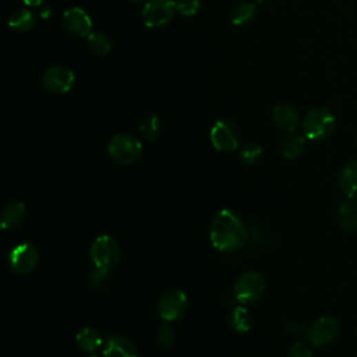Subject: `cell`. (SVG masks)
Here are the masks:
<instances>
[{
    "mask_svg": "<svg viewBox=\"0 0 357 357\" xmlns=\"http://www.w3.org/2000/svg\"><path fill=\"white\" fill-rule=\"evenodd\" d=\"M156 343L162 349H169L174 343V331L170 325H162L156 334Z\"/></svg>",
    "mask_w": 357,
    "mask_h": 357,
    "instance_id": "4316f807",
    "label": "cell"
},
{
    "mask_svg": "<svg viewBox=\"0 0 357 357\" xmlns=\"http://www.w3.org/2000/svg\"><path fill=\"white\" fill-rule=\"evenodd\" d=\"M287 332L290 335H299L302 332L306 334V328L302 324H299V323L292 321V323H287Z\"/></svg>",
    "mask_w": 357,
    "mask_h": 357,
    "instance_id": "f546056e",
    "label": "cell"
},
{
    "mask_svg": "<svg viewBox=\"0 0 357 357\" xmlns=\"http://www.w3.org/2000/svg\"><path fill=\"white\" fill-rule=\"evenodd\" d=\"M287 357H313V351L306 343L296 342L292 345Z\"/></svg>",
    "mask_w": 357,
    "mask_h": 357,
    "instance_id": "f1b7e54d",
    "label": "cell"
},
{
    "mask_svg": "<svg viewBox=\"0 0 357 357\" xmlns=\"http://www.w3.org/2000/svg\"><path fill=\"white\" fill-rule=\"evenodd\" d=\"M261 156H263V148L256 143H247L241 150V159L246 165H253V163L258 162Z\"/></svg>",
    "mask_w": 357,
    "mask_h": 357,
    "instance_id": "484cf974",
    "label": "cell"
},
{
    "mask_svg": "<svg viewBox=\"0 0 357 357\" xmlns=\"http://www.w3.org/2000/svg\"><path fill=\"white\" fill-rule=\"evenodd\" d=\"M339 187L346 198L357 203V161L343 166L339 174Z\"/></svg>",
    "mask_w": 357,
    "mask_h": 357,
    "instance_id": "2e32d148",
    "label": "cell"
},
{
    "mask_svg": "<svg viewBox=\"0 0 357 357\" xmlns=\"http://www.w3.org/2000/svg\"><path fill=\"white\" fill-rule=\"evenodd\" d=\"M108 154L121 165H133L143 154V143L132 134H116L108 144Z\"/></svg>",
    "mask_w": 357,
    "mask_h": 357,
    "instance_id": "277c9868",
    "label": "cell"
},
{
    "mask_svg": "<svg viewBox=\"0 0 357 357\" xmlns=\"http://www.w3.org/2000/svg\"><path fill=\"white\" fill-rule=\"evenodd\" d=\"M26 204L21 201H10L8 203L3 210L2 214H0V218H2V229L3 230H14L17 229L26 218Z\"/></svg>",
    "mask_w": 357,
    "mask_h": 357,
    "instance_id": "9a60e30c",
    "label": "cell"
},
{
    "mask_svg": "<svg viewBox=\"0 0 357 357\" xmlns=\"http://www.w3.org/2000/svg\"><path fill=\"white\" fill-rule=\"evenodd\" d=\"M23 2L30 8H38L43 3V0H23Z\"/></svg>",
    "mask_w": 357,
    "mask_h": 357,
    "instance_id": "4dcf8cb0",
    "label": "cell"
},
{
    "mask_svg": "<svg viewBox=\"0 0 357 357\" xmlns=\"http://www.w3.org/2000/svg\"><path fill=\"white\" fill-rule=\"evenodd\" d=\"M257 16V8L253 3H241L237 5L230 16V21L233 26H246L252 23Z\"/></svg>",
    "mask_w": 357,
    "mask_h": 357,
    "instance_id": "7402d4cb",
    "label": "cell"
},
{
    "mask_svg": "<svg viewBox=\"0 0 357 357\" xmlns=\"http://www.w3.org/2000/svg\"><path fill=\"white\" fill-rule=\"evenodd\" d=\"M34 26H35V16L27 9L16 10L9 19V27L16 32H27L32 30Z\"/></svg>",
    "mask_w": 357,
    "mask_h": 357,
    "instance_id": "44dd1931",
    "label": "cell"
},
{
    "mask_svg": "<svg viewBox=\"0 0 357 357\" xmlns=\"http://www.w3.org/2000/svg\"><path fill=\"white\" fill-rule=\"evenodd\" d=\"M212 147L219 152H233L241 145V133L234 123L218 121L210 133Z\"/></svg>",
    "mask_w": 357,
    "mask_h": 357,
    "instance_id": "9c48e42d",
    "label": "cell"
},
{
    "mask_svg": "<svg viewBox=\"0 0 357 357\" xmlns=\"http://www.w3.org/2000/svg\"><path fill=\"white\" fill-rule=\"evenodd\" d=\"M74 73L66 66H52L42 76L43 88L54 95L68 94L74 85Z\"/></svg>",
    "mask_w": 357,
    "mask_h": 357,
    "instance_id": "30bf717a",
    "label": "cell"
},
{
    "mask_svg": "<svg viewBox=\"0 0 357 357\" xmlns=\"http://www.w3.org/2000/svg\"><path fill=\"white\" fill-rule=\"evenodd\" d=\"M336 127L334 112L325 106H316L303 119V133L307 140L321 141L328 139Z\"/></svg>",
    "mask_w": 357,
    "mask_h": 357,
    "instance_id": "7a4b0ae2",
    "label": "cell"
},
{
    "mask_svg": "<svg viewBox=\"0 0 357 357\" xmlns=\"http://www.w3.org/2000/svg\"><path fill=\"white\" fill-rule=\"evenodd\" d=\"M88 357H98V356H95V354H90Z\"/></svg>",
    "mask_w": 357,
    "mask_h": 357,
    "instance_id": "d6a6232c",
    "label": "cell"
},
{
    "mask_svg": "<svg viewBox=\"0 0 357 357\" xmlns=\"http://www.w3.org/2000/svg\"><path fill=\"white\" fill-rule=\"evenodd\" d=\"M90 50L96 56H106L112 50V42L103 32H91L87 37Z\"/></svg>",
    "mask_w": 357,
    "mask_h": 357,
    "instance_id": "cb8c5ba5",
    "label": "cell"
},
{
    "mask_svg": "<svg viewBox=\"0 0 357 357\" xmlns=\"http://www.w3.org/2000/svg\"><path fill=\"white\" fill-rule=\"evenodd\" d=\"M177 12L174 0H148L143 9V21L145 27L158 30L167 26Z\"/></svg>",
    "mask_w": 357,
    "mask_h": 357,
    "instance_id": "52a82bcc",
    "label": "cell"
},
{
    "mask_svg": "<svg viewBox=\"0 0 357 357\" xmlns=\"http://www.w3.org/2000/svg\"><path fill=\"white\" fill-rule=\"evenodd\" d=\"M129 2H132V3H140V2H143V0H129Z\"/></svg>",
    "mask_w": 357,
    "mask_h": 357,
    "instance_id": "1f68e13d",
    "label": "cell"
},
{
    "mask_svg": "<svg viewBox=\"0 0 357 357\" xmlns=\"http://www.w3.org/2000/svg\"><path fill=\"white\" fill-rule=\"evenodd\" d=\"M339 226L349 233L357 232V203L345 198L338 205Z\"/></svg>",
    "mask_w": 357,
    "mask_h": 357,
    "instance_id": "e0dca14e",
    "label": "cell"
},
{
    "mask_svg": "<svg viewBox=\"0 0 357 357\" xmlns=\"http://www.w3.org/2000/svg\"><path fill=\"white\" fill-rule=\"evenodd\" d=\"M234 297L242 305H253L261 299L265 290L264 278L256 271H247L234 283Z\"/></svg>",
    "mask_w": 357,
    "mask_h": 357,
    "instance_id": "5b68a950",
    "label": "cell"
},
{
    "mask_svg": "<svg viewBox=\"0 0 357 357\" xmlns=\"http://www.w3.org/2000/svg\"><path fill=\"white\" fill-rule=\"evenodd\" d=\"M63 26L74 37H88L92 31V20L81 8H70L63 13Z\"/></svg>",
    "mask_w": 357,
    "mask_h": 357,
    "instance_id": "7c38bea8",
    "label": "cell"
},
{
    "mask_svg": "<svg viewBox=\"0 0 357 357\" xmlns=\"http://www.w3.org/2000/svg\"><path fill=\"white\" fill-rule=\"evenodd\" d=\"M39 263V254L31 243H21L13 247L9 253V267L13 272L27 275L32 272Z\"/></svg>",
    "mask_w": 357,
    "mask_h": 357,
    "instance_id": "8fae6325",
    "label": "cell"
},
{
    "mask_svg": "<svg viewBox=\"0 0 357 357\" xmlns=\"http://www.w3.org/2000/svg\"><path fill=\"white\" fill-rule=\"evenodd\" d=\"M103 357H139V350L130 339L114 335L106 340Z\"/></svg>",
    "mask_w": 357,
    "mask_h": 357,
    "instance_id": "5bb4252c",
    "label": "cell"
},
{
    "mask_svg": "<svg viewBox=\"0 0 357 357\" xmlns=\"http://www.w3.org/2000/svg\"><path fill=\"white\" fill-rule=\"evenodd\" d=\"M306 148V137L300 134H293L280 144V152L286 159L299 158Z\"/></svg>",
    "mask_w": 357,
    "mask_h": 357,
    "instance_id": "d6986e66",
    "label": "cell"
},
{
    "mask_svg": "<svg viewBox=\"0 0 357 357\" xmlns=\"http://www.w3.org/2000/svg\"><path fill=\"white\" fill-rule=\"evenodd\" d=\"M176 5H177L178 14H182L183 17L196 16L201 6L198 0H178Z\"/></svg>",
    "mask_w": 357,
    "mask_h": 357,
    "instance_id": "83f0119b",
    "label": "cell"
},
{
    "mask_svg": "<svg viewBox=\"0 0 357 357\" xmlns=\"http://www.w3.org/2000/svg\"><path fill=\"white\" fill-rule=\"evenodd\" d=\"M187 310V296L181 289L165 292L158 302V313L163 321L172 323L182 318Z\"/></svg>",
    "mask_w": 357,
    "mask_h": 357,
    "instance_id": "ba28073f",
    "label": "cell"
},
{
    "mask_svg": "<svg viewBox=\"0 0 357 357\" xmlns=\"http://www.w3.org/2000/svg\"><path fill=\"white\" fill-rule=\"evenodd\" d=\"M88 282L94 290L101 292L108 287V285L110 282V272L99 269V268H94V271L88 276Z\"/></svg>",
    "mask_w": 357,
    "mask_h": 357,
    "instance_id": "d4e9b609",
    "label": "cell"
},
{
    "mask_svg": "<svg viewBox=\"0 0 357 357\" xmlns=\"http://www.w3.org/2000/svg\"><path fill=\"white\" fill-rule=\"evenodd\" d=\"M252 325H253V318H252L250 312L246 307L239 306L232 312L230 327L233 331L239 332V334H246L252 329Z\"/></svg>",
    "mask_w": 357,
    "mask_h": 357,
    "instance_id": "ffe728a7",
    "label": "cell"
},
{
    "mask_svg": "<svg viewBox=\"0 0 357 357\" xmlns=\"http://www.w3.org/2000/svg\"><path fill=\"white\" fill-rule=\"evenodd\" d=\"M159 132H161V119L155 113L148 114L140 125L141 137L148 143H154L158 139Z\"/></svg>",
    "mask_w": 357,
    "mask_h": 357,
    "instance_id": "603a6c76",
    "label": "cell"
},
{
    "mask_svg": "<svg viewBox=\"0 0 357 357\" xmlns=\"http://www.w3.org/2000/svg\"><path fill=\"white\" fill-rule=\"evenodd\" d=\"M76 342L81 350L90 353V354H94L102 347L103 338H102V334L96 328L87 327V328H83L77 334Z\"/></svg>",
    "mask_w": 357,
    "mask_h": 357,
    "instance_id": "ac0fdd59",
    "label": "cell"
},
{
    "mask_svg": "<svg viewBox=\"0 0 357 357\" xmlns=\"http://www.w3.org/2000/svg\"><path fill=\"white\" fill-rule=\"evenodd\" d=\"M272 122L282 132L293 133L300 125V117L294 108L289 105H276L272 109Z\"/></svg>",
    "mask_w": 357,
    "mask_h": 357,
    "instance_id": "4fadbf2b",
    "label": "cell"
},
{
    "mask_svg": "<svg viewBox=\"0 0 357 357\" xmlns=\"http://www.w3.org/2000/svg\"><path fill=\"white\" fill-rule=\"evenodd\" d=\"M91 260L95 265V268L112 272L119 261H121V246H119L117 241L113 236L102 234L98 236L96 239L92 242L90 249Z\"/></svg>",
    "mask_w": 357,
    "mask_h": 357,
    "instance_id": "3957f363",
    "label": "cell"
},
{
    "mask_svg": "<svg viewBox=\"0 0 357 357\" xmlns=\"http://www.w3.org/2000/svg\"><path fill=\"white\" fill-rule=\"evenodd\" d=\"M339 332V321L332 316H323L306 328V338L316 347H327L336 340Z\"/></svg>",
    "mask_w": 357,
    "mask_h": 357,
    "instance_id": "8992f818",
    "label": "cell"
},
{
    "mask_svg": "<svg viewBox=\"0 0 357 357\" xmlns=\"http://www.w3.org/2000/svg\"><path fill=\"white\" fill-rule=\"evenodd\" d=\"M250 239V233L243 219L234 211L221 210L210 226V241L219 252H236Z\"/></svg>",
    "mask_w": 357,
    "mask_h": 357,
    "instance_id": "6da1fadb",
    "label": "cell"
}]
</instances>
